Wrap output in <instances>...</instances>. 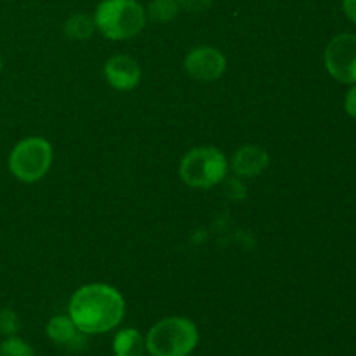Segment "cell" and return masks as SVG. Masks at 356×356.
Wrapping results in <instances>:
<instances>
[{"label": "cell", "mask_w": 356, "mask_h": 356, "mask_svg": "<svg viewBox=\"0 0 356 356\" xmlns=\"http://www.w3.org/2000/svg\"><path fill=\"white\" fill-rule=\"evenodd\" d=\"M70 318L83 334H104L122 322L125 302L120 292L106 284L80 287L70 299Z\"/></svg>", "instance_id": "cell-1"}, {"label": "cell", "mask_w": 356, "mask_h": 356, "mask_svg": "<svg viewBox=\"0 0 356 356\" xmlns=\"http://www.w3.org/2000/svg\"><path fill=\"white\" fill-rule=\"evenodd\" d=\"M94 23L103 37L127 40L146 24V10L136 0H101L94 10Z\"/></svg>", "instance_id": "cell-2"}, {"label": "cell", "mask_w": 356, "mask_h": 356, "mask_svg": "<svg viewBox=\"0 0 356 356\" xmlns=\"http://www.w3.org/2000/svg\"><path fill=\"white\" fill-rule=\"evenodd\" d=\"M197 344V325L183 316L160 320L146 336V350L153 356H188Z\"/></svg>", "instance_id": "cell-3"}, {"label": "cell", "mask_w": 356, "mask_h": 356, "mask_svg": "<svg viewBox=\"0 0 356 356\" xmlns=\"http://www.w3.org/2000/svg\"><path fill=\"white\" fill-rule=\"evenodd\" d=\"M226 174H228V160L214 146L193 148L183 156L179 165V176L184 184L200 190L219 184L226 179Z\"/></svg>", "instance_id": "cell-4"}, {"label": "cell", "mask_w": 356, "mask_h": 356, "mask_svg": "<svg viewBox=\"0 0 356 356\" xmlns=\"http://www.w3.org/2000/svg\"><path fill=\"white\" fill-rule=\"evenodd\" d=\"M52 146L47 139L31 138L23 139L17 143L9 155V170L21 183H37L52 165Z\"/></svg>", "instance_id": "cell-5"}, {"label": "cell", "mask_w": 356, "mask_h": 356, "mask_svg": "<svg viewBox=\"0 0 356 356\" xmlns=\"http://www.w3.org/2000/svg\"><path fill=\"white\" fill-rule=\"evenodd\" d=\"M323 63L334 80L356 83V33L336 35L323 52Z\"/></svg>", "instance_id": "cell-6"}, {"label": "cell", "mask_w": 356, "mask_h": 356, "mask_svg": "<svg viewBox=\"0 0 356 356\" xmlns=\"http://www.w3.org/2000/svg\"><path fill=\"white\" fill-rule=\"evenodd\" d=\"M184 70L198 82H214L225 73L226 58L216 47H197L184 58Z\"/></svg>", "instance_id": "cell-7"}, {"label": "cell", "mask_w": 356, "mask_h": 356, "mask_svg": "<svg viewBox=\"0 0 356 356\" xmlns=\"http://www.w3.org/2000/svg\"><path fill=\"white\" fill-rule=\"evenodd\" d=\"M104 79L113 89L132 90L141 80V68L131 56L117 54L104 63Z\"/></svg>", "instance_id": "cell-8"}, {"label": "cell", "mask_w": 356, "mask_h": 356, "mask_svg": "<svg viewBox=\"0 0 356 356\" xmlns=\"http://www.w3.org/2000/svg\"><path fill=\"white\" fill-rule=\"evenodd\" d=\"M270 165V155L264 148L256 145H245L233 155V172L238 177H257Z\"/></svg>", "instance_id": "cell-9"}, {"label": "cell", "mask_w": 356, "mask_h": 356, "mask_svg": "<svg viewBox=\"0 0 356 356\" xmlns=\"http://www.w3.org/2000/svg\"><path fill=\"white\" fill-rule=\"evenodd\" d=\"M82 334L83 332H80V330L76 329V325L73 323V320L70 318V315L54 316V318L47 323L49 339L54 341L59 346H68L73 348V350H79V348L86 343Z\"/></svg>", "instance_id": "cell-10"}, {"label": "cell", "mask_w": 356, "mask_h": 356, "mask_svg": "<svg viewBox=\"0 0 356 356\" xmlns=\"http://www.w3.org/2000/svg\"><path fill=\"white\" fill-rule=\"evenodd\" d=\"M146 341L136 329H124L115 336L113 351L117 356H143Z\"/></svg>", "instance_id": "cell-11"}, {"label": "cell", "mask_w": 356, "mask_h": 356, "mask_svg": "<svg viewBox=\"0 0 356 356\" xmlns=\"http://www.w3.org/2000/svg\"><path fill=\"white\" fill-rule=\"evenodd\" d=\"M63 30L70 40H89L96 30V23H94V17L87 14H73L66 19Z\"/></svg>", "instance_id": "cell-12"}, {"label": "cell", "mask_w": 356, "mask_h": 356, "mask_svg": "<svg viewBox=\"0 0 356 356\" xmlns=\"http://www.w3.org/2000/svg\"><path fill=\"white\" fill-rule=\"evenodd\" d=\"M181 7L177 0H152L146 10V19H152L153 23H170L177 17Z\"/></svg>", "instance_id": "cell-13"}, {"label": "cell", "mask_w": 356, "mask_h": 356, "mask_svg": "<svg viewBox=\"0 0 356 356\" xmlns=\"http://www.w3.org/2000/svg\"><path fill=\"white\" fill-rule=\"evenodd\" d=\"M0 356H35V351L26 341L10 336L0 343Z\"/></svg>", "instance_id": "cell-14"}, {"label": "cell", "mask_w": 356, "mask_h": 356, "mask_svg": "<svg viewBox=\"0 0 356 356\" xmlns=\"http://www.w3.org/2000/svg\"><path fill=\"white\" fill-rule=\"evenodd\" d=\"M21 329V322H19V316L14 309H2L0 312V334L6 337L10 336H17Z\"/></svg>", "instance_id": "cell-15"}, {"label": "cell", "mask_w": 356, "mask_h": 356, "mask_svg": "<svg viewBox=\"0 0 356 356\" xmlns=\"http://www.w3.org/2000/svg\"><path fill=\"white\" fill-rule=\"evenodd\" d=\"M181 9L190 10V13H205L211 9L212 0H177Z\"/></svg>", "instance_id": "cell-16"}, {"label": "cell", "mask_w": 356, "mask_h": 356, "mask_svg": "<svg viewBox=\"0 0 356 356\" xmlns=\"http://www.w3.org/2000/svg\"><path fill=\"white\" fill-rule=\"evenodd\" d=\"M225 191L233 200H238V198L245 197V188H243V184L238 179H226Z\"/></svg>", "instance_id": "cell-17"}, {"label": "cell", "mask_w": 356, "mask_h": 356, "mask_svg": "<svg viewBox=\"0 0 356 356\" xmlns=\"http://www.w3.org/2000/svg\"><path fill=\"white\" fill-rule=\"evenodd\" d=\"M344 110L350 115L351 118H356V83L350 87V90L346 92L344 97Z\"/></svg>", "instance_id": "cell-18"}, {"label": "cell", "mask_w": 356, "mask_h": 356, "mask_svg": "<svg viewBox=\"0 0 356 356\" xmlns=\"http://www.w3.org/2000/svg\"><path fill=\"white\" fill-rule=\"evenodd\" d=\"M343 10L348 19L356 24V0H343Z\"/></svg>", "instance_id": "cell-19"}, {"label": "cell", "mask_w": 356, "mask_h": 356, "mask_svg": "<svg viewBox=\"0 0 356 356\" xmlns=\"http://www.w3.org/2000/svg\"><path fill=\"white\" fill-rule=\"evenodd\" d=\"M2 66H3L2 65V58H0V73H2Z\"/></svg>", "instance_id": "cell-20"}]
</instances>
